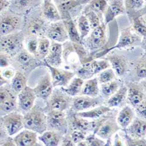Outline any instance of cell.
Segmentation results:
<instances>
[{
  "label": "cell",
  "mask_w": 146,
  "mask_h": 146,
  "mask_svg": "<svg viewBox=\"0 0 146 146\" xmlns=\"http://www.w3.org/2000/svg\"><path fill=\"white\" fill-rule=\"evenodd\" d=\"M120 129V127L116 120L112 118H106L96 131L95 135L103 140H107L111 139Z\"/></svg>",
  "instance_id": "cell-24"
},
{
  "label": "cell",
  "mask_w": 146,
  "mask_h": 146,
  "mask_svg": "<svg viewBox=\"0 0 146 146\" xmlns=\"http://www.w3.org/2000/svg\"><path fill=\"white\" fill-rule=\"evenodd\" d=\"M44 66L49 70L54 88L58 87H66L76 74V72L52 67L46 63Z\"/></svg>",
  "instance_id": "cell-14"
},
{
  "label": "cell",
  "mask_w": 146,
  "mask_h": 146,
  "mask_svg": "<svg viewBox=\"0 0 146 146\" xmlns=\"http://www.w3.org/2000/svg\"><path fill=\"white\" fill-rule=\"evenodd\" d=\"M50 23L43 16L39 15L32 17L26 24L24 35L27 38L31 36L40 37V36H45L46 31Z\"/></svg>",
  "instance_id": "cell-10"
},
{
  "label": "cell",
  "mask_w": 146,
  "mask_h": 146,
  "mask_svg": "<svg viewBox=\"0 0 146 146\" xmlns=\"http://www.w3.org/2000/svg\"><path fill=\"white\" fill-rule=\"evenodd\" d=\"M11 60H13L18 70L26 75L38 67L45 66L44 61L31 54L27 49H23L14 57L11 58Z\"/></svg>",
  "instance_id": "cell-7"
},
{
  "label": "cell",
  "mask_w": 146,
  "mask_h": 146,
  "mask_svg": "<svg viewBox=\"0 0 146 146\" xmlns=\"http://www.w3.org/2000/svg\"><path fill=\"white\" fill-rule=\"evenodd\" d=\"M77 28L82 42L83 40L87 37L92 30L88 19L84 14L81 15L78 19Z\"/></svg>",
  "instance_id": "cell-39"
},
{
  "label": "cell",
  "mask_w": 146,
  "mask_h": 146,
  "mask_svg": "<svg viewBox=\"0 0 146 146\" xmlns=\"http://www.w3.org/2000/svg\"><path fill=\"white\" fill-rule=\"evenodd\" d=\"M127 101L133 108H135L145 100V95L140 82H131L127 84Z\"/></svg>",
  "instance_id": "cell-21"
},
{
  "label": "cell",
  "mask_w": 146,
  "mask_h": 146,
  "mask_svg": "<svg viewBox=\"0 0 146 146\" xmlns=\"http://www.w3.org/2000/svg\"><path fill=\"white\" fill-rule=\"evenodd\" d=\"M100 83L97 77L92 78L84 81L80 95H86L91 97L100 96Z\"/></svg>",
  "instance_id": "cell-32"
},
{
  "label": "cell",
  "mask_w": 146,
  "mask_h": 146,
  "mask_svg": "<svg viewBox=\"0 0 146 146\" xmlns=\"http://www.w3.org/2000/svg\"><path fill=\"white\" fill-rule=\"evenodd\" d=\"M84 80L77 77L73 78L66 87H61L65 92L72 98L81 94Z\"/></svg>",
  "instance_id": "cell-34"
},
{
  "label": "cell",
  "mask_w": 146,
  "mask_h": 146,
  "mask_svg": "<svg viewBox=\"0 0 146 146\" xmlns=\"http://www.w3.org/2000/svg\"><path fill=\"white\" fill-rule=\"evenodd\" d=\"M63 21L64 23L70 41L72 43H82L77 26L76 25L74 22L72 21V18H67L63 19Z\"/></svg>",
  "instance_id": "cell-35"
},
{
  "label": "cell",
  "mask_w": 146,
  "mask_h": 146,
  "mask_svg": "<svg viewBox=\"0 0 146 146\" xmlns=\"http://www.w3.org/2000/svg\"><path fill=\"white\" fill-rule=\"evenodd\" d=\"M1 125L4 126L9 136L17 135L24 127V116L19 111L13 112L1 116Z\"/></svg>",
  "instance_id": "cell-9"
},
{
  "label": "cell",
  "mask_w": 146,
  "mask_h": 146,
  "mask_svg": "<svg viewBox=\"0 0 146 146\" xmlns=\"http://www.w3.org/2000/svg\"><path fill=\"white\" fill-rule=\"evenodd\" d=\"M54 88L50 73L47 72L40 78L33 90L37 98L46 102L52 95Z\"/></svg>",
  "instance_id": "cell-18"
},
{
  "label": "cell",
  "mask_w": 146,
  "mask_h": 146,
  "mask_svg": "<svg viewBox=\"0 0 146 146\" xmlns=\"http://www.w3.org/2000/svg\"><path fill=\"white\" fill-rule=\"evenodd\" d=\"M27 75L19 70H17L14 77L10 82V86L14 91L18 95L27 86Z\"/></svg>",
  "instance_id": "cell-33"
},
{
  "label": "cell",
  "mask_w": 146,
  "mask_h": 146,
  "mask_svg": "<svg viewBox=\"0 0 146 146\" xmlns=\"http://www.w3.org/2000/svg\"><path fill=\"white\" fill-rule=\"evenodd\" d=\"M116 76L114 70L112 68H108L100 72L97 78L100 84H103L115 80Z\"/></svg>",
  "instance_id": "cell-42"
},
{
  "label": "cell",
  "mask_w": 146,
  "mask_h": 146,
  "mask_svg": "<svg viewBox=\"0 0 146 146\" xmlns=\"http://www.w3.org/2000/svg\"><path fill=\"white\" fill-rule=\"evenodd\" d=\"M127 87L121 84L119 90L107 101V106L109 108H119L123 106L127 98Z\"/></svg>",
  "instance_id": "cell-28"
},
{
  "label": "cell",
  "mask_w": 146,
  "mask_h": 146,
  "mask_svg": "<svg viewBox=\"0 0 146 146\" xmlns=\"http://www.w3.org/2000/svg\"><path fill=\"white\" fill-rule=\"evenodd\" d=\"M47 130L56 131L65 136L68 131L67 116L65 112L50 111L46 112Z\"/></svg>",
  "instance_id": "cell-11"
},
{
  "label": "cell",
  "mask_w": 146,
  "mask_h": 146,
  "mask_svg": "<svg viewBox=\"0 0 146 146\" xmlns=\"http://www.w3.org/2000/svg\"><path fill=\"white\" fill-rule=\"evenodd\" d=\"M42 15L50 23L62 20L58 8L52 0H44Z\"/></svg>",
  "instance_id": "cell-27"
},
{
  "label": "cell",
  "mask_w": 146,
  "mask_h": 146,
  "mask_svg": "<svg viewBox=\"0 0 146 146\" xmlns=\"http://www.w3.org/2000/svg\"><path fill=\"white\" fill-rule=\"evenodd\" d=\"M9 1H10V0H9Z\"/></svg>",
  "instance_id": "cell-62"
},
{
  "label": "cell",
  "mask_w": 146,
  "mask_h": 146,
  "mask_svg": "<svg viewBox=\"0 0 146 146\" xmlns=\"http://www.w3.org/2000/svg\"><path fill=\"white\" fill-rule=\"evenodd\" d=\"M83 14L87 17L91 25V29L98 27L101 24V18L92 11H84Z\"/></svg>",
  "instance_id": "cell-45"
},
{
  "label": "cell",
  "mask_w": 146,
  "mask_h": 146,
  "mask_svg": "<svg viewBox=\"0 0 146 146\" xmlns=\"http://www.w3.org/2000/svg\"><path fill=\"white\" fill-rule=\"evenodd\" d=\"M110 66V63L106 58H97L81 64L76 73L78 77L84 80H87L93 78L95 75H98L100 72Z\"/></svg>",
  "instance_id": "cell-8"
},
{
  "label": "cell",
  "mask_w": 146,
  "mask_h": 146,
  "mask_svg": "<svg viewBox=\"0 0 146 146\" xmlns=\"http://www.w3.org/2000/svg\"><path fill=\"white\" fill-rule=\"evenodd\" d=\"M121 84L119 81L114 80L109 82L101 84L100 94L104 100H108L120 88Z\"/></svg>",
  "instance_id": "cell-37"
},
{
  "label": "cell",
  "mask_w": 146,
  "mask_h": 146,
  "mask_svg": "<svg viewBox=\"0 0 146 146\" xmlns=\"http://www.w3.org/2000/svg\"><path fill=\"white\" fill-rule=\"evenodd\" d=\"M108 0H91L84 8V11H92L101 18L106 9Z\"/></svg>",
  "instance_id": "cell-38"
},
{
  "label": "cell",
  "mask_w": 146,
  "mask_h": 146,
  "mask_svg": "<svg viewBox=\"0 0 146 146\" xmlns=\"http://www.w3.org/2000/svg\"><path fill=\"white\" fill-rule=\"evenodd\" d=\"M39 40V47H38V58L40 60L44 61V58L47 56L52 42L46 36H42L38 37Z\"/></svg>",
  "instance_id": "cell-40"
},
{
  "label": "cell",
  "mask_w": 146,
  "mask_h": 146,
  "mask_svg": "<svg viewBox=\"0 0 146 146\" xmlns=\"http://www.w3.org/2000/svg\"><path fill=\"white\" fill-rule=\"evenodd\" d=\"M11 64V58L7 55L1 53V68H4L9 67Z\"/></svg>",
  "instance_id": "cell-52"
},
{
  "label": "cell",
  "mask_w": 146,
  "mask_h": 146,
  "mask_svg": "<svg viewBox=\"0 0 146 146\" xmlns=\"http://www.w3.org/2000/svg\"><path fill=\"white\" fill-rule=\"evenodd\" d=\"M134 109L137 117L146 121V99Z\"/></svg>",
  "instance_id": "cell-48"
},
{
  "label": "cell",
  "mask_w": 146,
  "mask_h": 146,
  "mask_svg": "<svg viewBox=\"0 0 146 146\" xmlns=\"http://www.w3.org/2000/svg\"><path fill=\"white\" fill-rule=\"evenodd\" d=\"M106 119H100H100H94V120H88L86 118L76 115L74 112L71 120V126L73 130H79L87 133L93 132L95 134Z\"/></svg>",
  "instance_id": "cell-16"
},
{
  "label": "cell",
  "mask_w": 146,
  "mask_h": 146,
  "mask_svg": "<svg viewBox=\"0 0 146 146\" xmlns=\"http://www.w3.org/2000/svg\"><path fill=\"white\" fill-rule=\"evenodd\" d=\"M72 97L62 88H55L46 101V106L44 109L46 113L50 111L65 112L72 107Z\"/></svg>",
  "instance_id": "cell-5"
},
{
  "label": "cell",
  "mask_w": 146,
  "mask_h": 146,
  "mask_svg": "<svg viewBox=\"0 0 146 146\" xmlns=\"http://www.w3.org/2000/svg\"><path fill=\"white\" fill-rule=\"evenodd\" d=\"M24 127L34 131L39 135L47 130V116L44 109L35 105L29 111L23 115Z\"/></svg>",
  "instance_id": "cell-1"
},
{
  "label": "cell",
  "mask_w": 146,
  "mask_h": 146,
  "mask_svg": "<svg viewBox=\"0 0 146 146\" xmlns=\"http://www.w3.org/2000/svg\"><path fill=\"white\" fill-rule=\"evenodd\" d=\"M145 139H146V135H145Z\"/></svg>",
  "instance_id": "cell-61"
},
{
  "label": "cell",
  "mask_w": 146,
  "mask_h": 146,
  "mask_svg": "<svg viewBox=\"0 0 146 146\" xmlns=\"http://www.w3.org/2000/svg\"><path fill=\"white\" fill-rule=\"evenodd\" d=\"M39 40L38 37L31 36L29 37L27 40V50L32 54L38 58V54Z\"/></svg>",
  "instance_id": "cell-44"
},
{
  "label": "cell",
  "mask_w": 146,
  "mask_h": 146,
  "mask_svg": "<svg viewBox=\"0 0 146 146\" xmlns=\"http://www.w3.org/2000/svg\"><path fill=\"white\" fill-rule=\"evenodd\" d=\"M16 111H18V95L12 89L10 83L1 86L0 88L1 116Z\"/></svg>",
  "instance_id": "cell-6"
},
{
  "label": "cell",
  "mask_w": 146,
  "mask_h": 146,
  "mask_svg": "<svg viewBox=\"0 0 146 146\" xmlns=\"http://www.w3.org/2000/svg\"><path fill=\"white\" fill-rule=\"evenodd\" d=\"M113 145H119V146H121L123 145V143L121 141V138L120 137L119 135L118 134H116L114 139H113V142L112 143Z\"/></svg>",
  "instance_id": "cell-55"
},
{
  "label": "cell",
  "mask_w": 146,
  "mask_h": 146,
  "mask_svg": "<svg viewBox=\"0 0 146 146\" xmlns=\"http://www.w3.org/2000/svg\"><path fill=\"white\" fill-rule=\"evenodd\" d=\"M54 1L57 3H58V4H62L63 3H64L67 1H68V0H54Z\"/></svg>",
  "instance_id": "cell-59"
},
{
  "label": "cell",
  "mask_w": 146,
  "mask_h": 146,
  "mask_svg": "<svg viewBox=\"0 0 146 146\" xmlns=\"http://www.w3.org/2000/svg\"><path fill=\"white\" fill-rule=\"evenodd\" d=\"M124 131L126 135L133 138H145L146 135V121L136 117Z\"/></svg>",
  "instance_id": "cell-25"
},
{
  "label": "cell",
  "mask_w": 146,
  "mask_h": 146,
  "mask_svg": "<svg viewBox=\"0 0 146 146\" xmlns=\"http://www.w3.org/2000/svg\"><path fill=\"white\" fill-rule=\"evenodd\" d=\"M21 24L22 18L19 14L15 13H2L0 22L1 36L18 32Z\"/></svg>",
  "instance_id": "cell-12"
},
{
  "label": "cell",
  "mask_w": 146,
  "mask_h": 146,
  "mask_svg": "<svg viewBox=\"0 0 146 146\" xmlns=\"http://www.w3.org/2000/svg\"><path fill=\"white\" fill-rule=\"evenodd\" d=\"M36 132L25 129L14 137L17 146H36L40 145L38 143L39 137Z\"/></svg>",
  "instance_id": "cell-23"
},
{
  "label": "cell",
  "mask_w": 146,
  "mask_h": 146,
  "mask_svg": "<svg viewBox=\"0 0 146 146\" xmlns=\"http://www.w3.org/2000/svg\"><path fill=\"white\" fill-rule=\"evenodd\" d=\"M45 36L51 41L61 44L64 43L69 40L68 35L63 20L50 23Z\"/></svg>",
  "instance_id": "cell-15"
},
{
  "label": "cell",
  "mask_w": 146,
  "mask_h": 146,
  "mask_svg": "<svg viewBox=\"0 0 146 146\" xmlns=\"http://www.w3.org/2000/svg\"><path fill=\"white\" fill-rule=\"evenodd\" d=\"M111 111V108L108 106L100 105L92 108L90 110L75 112L76 115L84 118L90 119H98Z\"/></svg>",
  "instance_id": "cell-31"
},
{
  "label": "cell",
  "mask_w": 146,
  "mask_h": 146,
  "mask_svg": "<svg viewBox=\"0 0 146 146\" xmlns=\"http://www.w3.org/2000/svg\"><path fill=\"white\" fill-rule=\"evenodd\" d=\"M25 35L22 31L1 36L0 46L1 53H4L10 58L14 57L24 48Z\"/></svg>",
  "instance_id": "cell-4"
},
{
  "label": "cell",
  "mask_w": 146,
  "mask_h": 146,
  "mask_svg": "<svg viewBox=\"0 0 146 146\" xmlns=\"http://www.w3.org/2000/svg\"><path fill=\"white\" fill-rule=\"evenodd\" d=\"M106 26L103 22L98 27L92 29L89 35L82 42L93 57L97 53L105 49L104 47L107 43Z\"/></svg>",
  "instance_id": "cell-2"
},
{
  "label": "cell",
  "mask_w": 146,
  "mask_h": 146,
  "mask_svg": "<svg viewBox=\"0 0 146 146\" xmlns=\"http://www.w3.org/2000/svg\"><path fill=\"white\" fill-rule=\"evenodd\" d=\"M136 77L143 80L146 79V54L139 58L134 64Z\"/></svg>",
  "instance_id": "cell-41"
},
{
  "label": "cell",
  "mask_w": 146,
  "mask_h": 146,
  "mask_svg": "<svg viewBox=\"0 0 146 146\" xmlns=\"http://www.w3.org/2000/svg\"><path fill=\"white\" fill-rule=\"evenodd\" d=\"M17 70L14 68L6 67L4 68L2 71H1V76L5 78L8 81H11V80L14 77Z\"/></svg>",
  "instance_id": "cell-51"
},
{
  "label": "cell",
  "mask_w": 146,
  "mask_h": 146,
  "mask_svg": "<svg viewBox=\"0 0 146 146\" xmlns=\"http://www.w3.org/2000/svg\"><path fill=\"white\" fill-rule=\"evenodd\" d=\"M137 18H139V19L141 20V21L146 26V14L140 17H137Z\"/></svg>",
  "instance_id": "cell-58"
},
{
  "label": "cell",
  "mask_w": 146,
  "mask_h": 146,
  "mask_svg": "<svg viewBox=\"0 0 146 146\" xmlns=\"http://www.w3.org/2000/svg\"><path fill=\"white\" fill-rule=\"evenodd\" d=\"M95 134L93 133L92 135H90L87 136L86 140L87 142L88 145L91 146H101L105 145V143L102 140L96 137Z\"/></svg>",
  "instance_id": "cell-50"
},
{
  "label": "cell",
  "mask_w": 146,
  "mask_h": 146,
  "mask_svg": "<svg viewBox=\"0 0 146 146\" xmlns=\"http://www.w3.org/2000/svg\"><path fill=\"white\" fill-rule=\"evenodd\" d=\"M125 139H126V143L127 145H132V146H136V145L145 146L146 145V139L145 138H143V139L133 138L126 134Z\"/></svg>",
  "instance_id": "cell-49"
},
{
  "label": "cell",
  "mask_w": 146,
  "mask_h": 146,
  "mask_svg": "<svg viewBox=\"0 0 146 146\" xmlns=\"http://www.w3.org/2000/svg\"><path fill=\"white\" fill-rule=\"evenodd\" d=\"M63 136L62 134L56 131L47 130L40 135L39 140L46 146H57L60 145Z\"/></svg>",
  "instance_id": "cell-30"
},
{
  "label": "cell",
  "mask_w": 146,
  "mask_h": 146,
  "mask_svg": "<svg viewBox=\"0 0 146 146\" xmlns=\"http://www.w3.org/2000/svg\"><path fill=\"white\" fill-rule=\"evenodd\" d=\"M35 1L36 0H12L11 4L12 7L17 9V11L22 12L29 9Z\"/></svg>",
  "instance_id": "cell-43"
},
{
  "label": "cell",
  "mask_w": 146,
  "mask_h": 146,
  "mask_svg": "<svg viewBox=\"0 0 146 146\" xmlns=\"http://www.w3.org/2000/svg\"><path fill=\"white\" fill-rule=\"evenodd\" d=\"M70 136L72 142L75 145H77L80 142L86 140L87 136V132L79 130H73Z\"/></svg>",
  "instance_id": "cell-47"
},
{
  "label": "cell",
  "mask_w": 146,
  "mask_h": 146,
  "mask_svg": "<svg viewBox=\"0 0 146 146\" xmlns=\"http://www.w3.org/2000/svg\"><path fill=\"white\" fill-rule=\"evenodd\" d=\"M105 58L110 63L112 68L117 77L123 76L127 71L129 62L125 56L117 53H108Z\"/></svg>",
  "instance_id": "cell-20"
},
{
  "label": "cell",
  "mask_w": 146,
  "mask_h": 146,
  "mask_svg": "<svg viewBox=\"0 0 146 146\" xmlns=\"http://www.w3.org/2000/svg\"><path fill=\"white\" fill-rule=\"evenodd\" d=\"M132 27L133 30L135 31L138 35L141 36V37L146 36V26L141 21L139 18H133L131 19Z\"/></svg>",
  "instance_id": "cell-46"
},
{
  "label": "cell",
  "mask_w": 146,
  "mask_h": 146,
  "mask_svg": "<svg viewBox=\"0 0 146 146\" xmlns=\"http://www.w3.org/2000/svg\"><path fill=\"white\" fill-rule=\"evenodd\" d=\"M63 44L52 42L49 51L44 60V63L52 67L60 68L63 64Z\"/></svg>",
  "instance_id": "cell-22"
},
{
  "label": "cell",
  "mask_w": 146,
  "mask_h": 146,
  "mask_svg": "<svg viewBox=\"0 0 146 146\" xmlns=\"http://www.w3.org/2000/svg\"><path fill=\"white\" fill-rule=\"evenodd\" d=\"M125 13V0H108V6L104 14V22L107 25L117 17Z\"/></svg>",
  "instance_id": "cell-19"
},
{
  "label": "cell",
  "mask_w": 146,
  "mask_h": 146,
  "mask_svg": "<svg viewBox=\"0 0 146 146\" xmlns=\"http://www.w3.org/2000/svg\"><path fill=\"white\" fill-rule=\"evenodd\" d=\"M144 1H145V3H146V0H144Z\"/></svg>",
  "instance_id": "cell-60"
},
{
  "label": "cell",
  "mask_w": 146,
  "mask_h": 146,
  "mask_svg": "<svg viewBox=\"0 0 146 146\" xmlns=\"http://www.w3.org/2000/svg\"><path fill=\"white\" fill-rule=\"evenodd\" d=\"M9 5V0H0V9H1V13L4 12Z\"/></svg>",
  "instance_id": "cell-54"
},
{
  "label": "cell",
  "mask_w": 146,
  "mask_h": 146,
  "mask_svg": "<svg viewBox=\"0 0 146 146\" xmlns=\"http://www.w3.org/2000/svg\"><path fill=\"white\" fill-rule=\"evenodd\" d=\"M142 37L138 35L133 29L127 27L121 29L117 43L113 46L106 48L94 55V59L100 58L115 49H120L141 44Z\"/></svg>",
  "instance_id": "cell-3"
},
{
  "label": "cell",
  "mask_w": 146,
  "mask_h": 146,
  "mask_svg": "<svg viewBox=\"0 0 146 146\" xmlns=\"http://www.w3.org/2000/svg\"><path fill=\"white\" fill-rule=\"evenodd\" d=\"M140 45L144 51V54H146V36H144V37L142 38V40H141Z\"/></svg>",
  "instance_id": "cell-56"
},
{
  "label": "cell",
  "mask_w": 146,
  "mask_h": 146,
  "mask_svg": "<svg viewBox=\"0 0 146 146\" xmlns=\"http://www.w3.org/2000/svg\"><path fill=\"white\" fill-rule=\"evenodd\" d=\"M62 145H75L74 143L72 142L71 136H68L67 135V134L65 135V136H63L62 142H61L60 144Z\"/></svg>",
  "instance_id": "cell-53"
},
{
  "label": "cell",
  "mask_w": 146,
  "mask_h": 146,
  "mask_svg": "<svg viewBox=\"0 0 146 146\" xmlns=\"http://www.w3.org/2000/svg\"><path fill=\"white\" fill-rule=\"evenodd\" d=\"M144 0H125L126 11L130 20L145 7Z\"/></svg>",
  "instance_id": "cell-36"
},
{
  "label": "cell",
  "mask_w": 146,
  "mask_h": 146,
  "mask_svg": "<svg viewBox=\"0 0 146 146\" xmlns=\"http://www.w3.org/2000/svg\"><path fill=\"white\" fill-rule=\"evenodd\" d=\"M91 0H68V1L57 5V7L62 16V20L71 18V12L78 7L87 5Z\"/></svg>",
  "instance_id": "cell-26"
},
{
  "label": "cell",
  "mask_w": 146,
  "mask_h": 146,
  "mask_svg": "<svg viewBox=\"0 0 146 146\" xmlns=\"http://www.w3.org/2000/svg\"><path fill=\"white\" fill-rule=\"evenodd\" d=\"M104 99L101 96L91 97L80 95L72 99V109L74 112H80L90 110L96 106L101 105Z\"/></svg>",
  "instance_id": "cell-13"
},
{
  "label": "cell",
  "mask_w": 146,
  "mask_h": 146,
  "mask_svg": "<svg viewBox=\"0 0 146 146\" xmlns=\"http://www.w3.org/2000/svg\"><path fill=\"white\" fill-rule=\"evenodd\" d=\"M136 117L135 110L129 106H124L117 116L116 121L120 127L125 130Z\"/></svg>",
  "instance_id": "cell-29"
},
{
  "label": "cell",
  "mask_w": 146,
  "mask_h": 146,
  "mask_svg": "<svg viewBox=\"0 0 146 146\" xmlns=\"http://www.w3.org/2000/svg\"><path fill=\"white\" fill-rule=\"evenodd\" d=\"M140 82L141 84V86L143 88V90H144V91L145 93V98H146V79L141 80Z\"/></svg>",
  "instance_id": "cell-57"
},
{
  "label": "cell",
  "mask_w": 146,
  "mask_h": 146,
  "mask_svg": "<svg viewBox=\"0 0 146 146\" xmlns=\"http://www.w3.org/2000/svg\"><path fill=\"white\" fill-rule=\"evenodd\" d=\"M36 98L33 88L27 86L18 95V111L23 115L29 111L35 106Z\"/></svg>",
  "instance_id": "cell-17"
}]
</instances>
